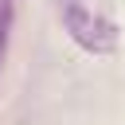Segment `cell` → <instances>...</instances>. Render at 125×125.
<instances>
[{
  "mask_svg": "<svg viewBox=\"0 0 125 125\" xmlns=\"http://www.w3.org/2000/svg\"><path fill=\"white\" fill-rule=\"evenodd\" d=\"M8 27H12V0H0V66H4V47H8Z\"/></svg>",
  "mask_w": 125,
  "mask_h": 125,
  "instance_id": "obj_2",
  "label": "cell"
},
{
  "mask_svg": "<svg viewBox=\"0 0 125 125\" xmlns=\"http://www.w3.org/2000/svg\"><path fill=\"white\" fill-rule=\"evenodd\" d=\"M62 27L90 55H109L117 47V16L113 0H59Z\"/></svg>",
  "mask_w": 125,
  "mask_h": 125,
  "instance_id": "obj_1",
  "label": "cell"
}]
</instances>
